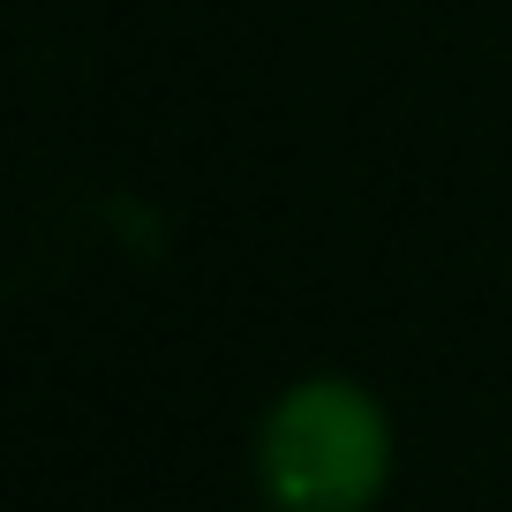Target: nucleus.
Returning <instances> with one entry per match:
<instances>
[{
	"label": "nucleus",
	"mask_w": 512,
	"mask_h": 512,
	"mask_svg": "<svg viewBox=\"0 0 512 512\" xmlns=\"http://www.w3.org/2000/svg\"><path fill=\"white\" fill-rule=\"evenodd\" d=\"M392 482V415L354 377H302L256 422V490L272 512H369Z\"/></svg>",
	"instance_id": "obj_1"
}]
</instances>
